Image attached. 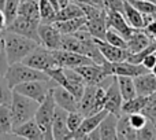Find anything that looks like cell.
I'll return each mask as SVG.
<instances>
[{"instance_id": "obj_1", "label": "cell", "mask_w": 156, "mask_h": 140, "mask_svg": "<svg viewBox=\"0 0 156 140\" xmlns=\"http://www.w3.org/2000/svg\"><path fill=\"white\" fill-rule=\"evenodd\" d=\"M4 43H5V52H7L8 63H16L22 62L27 54L33 51L40 44L37 41L32 40L29 37L21 36L18 33L4 30Z\"/></svg>"}, {"instance_id": "obj_2", "label": "cell", "mask_w": 156, "mask_h": 140, "mask_svg": "<svg viewBox=\"0 0 156 140\" xmlns=\"http://www.w3.org/2000/svg\"><path fill=\"white\" fill-rule=\"evenodd\" d=\"M4 80L7 83L8 88L14 89L18 84L34 81V80H51V77L43 70H37L22 62H16V63H11L8 66L7 72L4 74Z\"/></svg>"}, {"instance_id": "obj_3", "label": "cell", "mask_w": 156, "mask_h": 140, "mask_svg": "<svg viewBox=\"0 0 156 140\" xmlns=\"http://www.w3.org/2000/svg\"><path fill=\"white\" fill-rule=\"evenodd\" d=\"M38 106H40V103L36 102L34 99L27 98L12 89V94H11V111H12L14 128L34 118Z\"/></svg>"}, {"instance_id": "obj_4", "label": "cell", "mask_w": 156, "mask_h": 140, "mask_svg": "<svg viewBox=\"0 0 156 140\" xmlns=\"http://www.w3.org/2000/svg\"><path fill=\"white\" fill-rule=\"evenodd\" d=\"M55 109H56V103H55L51 89L47 94L45 99L40 103L34 116L36 122L38 124L41 132L44 133V139H54L52 138V121H54L55 116Z\"/></svg>"}, {"instance_id": "obj_5", "label": "cell", "mask_w": 156, "mask_h": 140, "mask_svg": "<svg viewBox=\"0 0 156 140\" xmlns=\"http://www.w3.org/2000/svg\"><path fill=\"white\" fill-rule=\"evenodd\" d=\"M22 63L30 66V68H34L37 70H43V72H47V70H49L52 68L59 66L56 58L54 55V51L41 46V44L36 47L30 54H27L22 59Z\"/></svg>"}, {"instance_id": "obj_6", "label": "cell", "mask_w": 156, "mask_h": 140, "mask_svg": "<svg viewBox=\"0 0 156 140\" xmlns=\"http://www.w3.org/2000/svg\"><path fill=\"white\" fill-rule=\"evenodd\" d=\"M56 85L54 80H34V81H27V83H22L14 88V91L19 92V94L25 95L27 98H32L36 102L41 103L45 99L47 94L51 91L54 87Z\"/></svg>"}, {"instance_id": "obj_7", "label": "cell", "mask_w": 156, "mask_h": 140, "mask_svg": "<svg viewBox=\"0 0 156 140\" xmlns=\"http://www.w3.org/2000/svg\"><path fill=\"white\" fill-rule=\"evenodd\" d=\"M101 66L107 76H129V77L134 78L137 76H141L144 73L149 72L141 63L136 65V63H130L127 61H121V62H108V61H104V63Z\"/></svg>"}, {"instance_id": "obj_8", "label": "cell", "mask_w": 156, "mask_h": 140, "mask_svg": "<svg viewBox=\"0 0 156 140\" xmlns=\"http://www.w3.org/2000/svg\"><path fill=\"white\" fill-rule=\"evenodd\" d=\"M38 25H40V21H33V19H29V18H25V17H22V15H18L7 28H5V30L18 33V35L25 36V37H29V39H32V40L37 41V43L40 44Z\"/></svg>"}, {"instance_id": "obj_9", "label": "cell", "mask_w": 156, "mask_h": 140, "mask_svg": "<svg viewBox=\"0 0 156 140\" xmlns=\"http://www.w3.org/2000/svg\"><path fill=\"white\" fill-rule=\"evenodd\" d=\"M54 55L58 61V65L60 68H70L76 69L78 66L82 65H90V63H96L92 58L86 57V55L78 54L73 51H66V50H52Z\"/></svg>"}, {"instance_id": "obj_10", "label": "cell", "mask_w": 156, "mask_h": 140, "mask_svg": "<svg viewBox=\"0 0 156 140\" xmlns=\"http://www.w3.org/2000/svg\"><path fill=\"white\" fill-rule=\"evenodd\" d=\"M122 105H123V98L119 91L118 80L116 76H114L112 81L110 83V85L105 88V106L104 109L108 113H112L115 116H121L122 114Z\"/></svg>"}, {"instance_id": "obj_11", "label": "cell", "mask_w": 156, "mask_h": 140, "mask_svg": "<svg viewBox=\"0 0 156 140\" xmlns=\"http://www.w3.org/2000/svg\"><path fill=\"white\" fill-rule=\"evenodd\" d=\"M38 37L40 44L49 50H59L60 40H62V33L55 28L54 24H44L40 22L38 25Z\"/></svg>"}, {"instance_id": "obj_12", "label": "cell", "mask_w": 156, "mask_h": 140, "mask_svg": "<svg viewBox=\"0 0 156 140\" xmlns=\"http://www.w3.org/2000/svg\"><path fill=\"white\" fill-rule=\"evenodd\" d=\"M76 72L80 73V76L83 78L85 84H88V85H100L108 77L103 66L97 65V63L78 66V68H76Z\"/></svg>"}, {"instance_id": "obj_13", "label": "cell", "mask_w": 156, "mask_h": 140, "mask_svg": "<svg viewBox=\"0 0 156 140\" xmlns=\"http://www.w3.org/2000/svg\"><path fill=\"white\" fill-rule=\"evenodd\" d=\"M52 95H54V99L56 106L65 109L67 111H76L80 110V102L77 100V98L69 91L67 88L62 85H55L52 88Z\"/></svg>"}, {"instance_id": "obj_14", "label": "cell", "mask_w": 156, "mask_h": 140, "mask_svg": "<svg viewBox=\"0 0 156 140\" xmlns=\"http://www.w3.org/2000/svg\"><path fill=\"white\" fill-rule=\"evenodd\" d=\"M94 40H96L97 48H99L100 54L108 62H121V61H126L127 57H129V51L126 48L112 46L108 41L100 40V39H94Z\"/></svg>"}, {"instance_id": "obj_15", "label": "cell", "mask_w": 156, "mask_h": 140, "mask_svg": "<svg viewBox=\"0 0 156 140\" xmlns=\"http://www.w3.org/2000/svg\"><path fill=\"white\" fill-rule=\"evenodd\" d=\"M107 25L110 29H114L122 35L125 39H130V36L136 32L137 29L132 28L126 18L123 17L122 13H116V11H107Z\"/></svg>"}, {"instance_id": "obj_16", "label": "cell", "mask_w": 156, "mask_h": 140, "mask_svg": "<svg viewBox=\"0 0 156 140\" xmlns=\"http://www.w3.org/2000/svg\"><path fill=\"white\" fill-rule=\"evenodd\" d=\"M67 110L56 106L54 121H52V138L54 139H67L70 133L67 128Z\"/></svg>"}, {"instance_id": "obj_17", "label": "cell", "mask_w": 156, "mask_h": 140, "mask_svg": "<svg viewBox=\"0 0 156 140\" xmlns=\"http://www.w3.org/2000/svg\"><path fill=\"white\" fill-rule=\"evenodd\" d=\"M12 133H15L19 139H29V140H41L44 139V133L41 132L38 124L36 122L34 118L29 120V121L23 122V124L18 125V127L12 128Z\"/></svg>"}, {"instance_id": "obj_18", "label": "cell", "mask_w": 156, "mask_h": 140, "mask_svg": "<svg viewBox=\"0 0 156 140\" xmlns=\"http://www.w3.org/2000/svg\"><path fill=\"white\" fill-rule=\"evenodd\" d=\"M85 28L88 29V32L93 36L94 39H100V40H104L105 33L108 30V25H107V10L103 14H100L99 17H94V18L86 19Z\"/></svg>"}, {"instance_id": "obj_19", "label": "cell", "mask_w": 156, "mask_h": 140, "mask_svg": "<svg viewBox=\"0 0 156 140\" xmlns=\"http://www.w3.org/2000/svg\"><path fill=\"white\" fill-rule=\"evenodd\" d=\"M154 41L155 40L151 36L147 35L144 29H137L130 36V39H127V51L130 54H134V52H138L141 50L147 48L148 46H151Z\"/></svg>"}, {"instance_id": "obj_20", "label": "cell", "mask_w": 156, "mask_h": 140, "mask_svg": "<svg viewBox=\"0 0 156 140\" xmlns=\"http://www.w3.org/2000/svg\"><path fill=\"white\" fill-rule=\"evenodd\" d=\"M116 124H118V116L112 113H107V116L101 120L99 124V133L100 139L103 140H116Z\"/></svg>"}, {"instance_id": "obj_21", "label": "cell", "mask_w": 156, "mask_h": 140, "mask_svg": "<svg viewBox=\"0 0 156 140\" xmlns=\"http://www.w3.org/2000/svg\"><path fill=\"white\" fill-rule=\"evenodd\" d=\"M134 84L137 95L149 96L151 94L156 92V77L151 73V70L148 73H144V74L134 77Z\"/></svg>"}, {"instance_id": "obj_22", "label": "cell", "mask_w": 156, "mask_h": 140, "mask_svg": "<svg viewBox=\"0 0 156 140\" xmlns=\"http://www.w3.org/2000/svg\"><path fill=\"white\" fill-rule=\"evenodd\" d=\"M116 135L118 139L123 140H134L137 139V129L132 127L129 121V114L122 113L118 117V124H116Z\"/></svg>"}, {"instance_id": "obj_23", "label": "cell", "mask_w": 156, "mask_h": 140, "mask_svg": "<svg viewBox=\"0 0 156 140\" xmlns=\"http://www.w3.org/2000/svg\"><path fill=\"white\" fill-rule=\"evenodd\" d=\"M123 17L129 25L134 29H144L145 28V21H144V14L140 13L134 6H132L127 0H125V8H123Z\"/></svg>"}, {"instance_id": "obj_24", "label": "cell", "mask_w": 156, "mask_h": 140, "mask_svg": "<svg viewBox=\"0 0 156 140\" xmlns=\"http://www.w3.org/2000/svg\"><path fill=\"white\" fill-rule=\"evenodd\" d=\"M86 17H80V18H71L65 19V21H55L54 25L62 35H73L78 29L85 26Z\"/></svg>"}, {"instance_id": "obj_25", "label": "cell", "mask_w": 156, "mask_h": 140, "mask_svg": "<svg viewBox=\"0 0 156 140\" xmlns=\"http://www.w3.org/2000/svg\"><path fill=\"white\" fill-rule=\"evenodd\" d=\"M97 85H85L83 94L80 99V111L83 116H90L92 110H93V103H94V94H96Z\"/></svg>"}, {"instance_id": "obj_26", "label": "cell", "mask_w": 156, "mask_h": 140, "mask_svg": "<svg viewBox=\"0 0 156 140\" xmlns=\"http://www.w3.org/2000/svg\"><path fill=\"white\" fill-rule=\"evenodd\" d=\"M80 17H85L81 4L80 3H76V2H69L66 6L59 8V11H58V14H56V21L80 18Z\"/></svg>"}, {"instance_id": "obj_27", "label": "cell", "mask_w": 156, "mask_h": 140, "mask_svg": "<svg viewBox=\"0 0 156 140\" xmlns=\"http://www.w3.org/2000/svg\"><path fill=\"white\" fill-rule=\"evenodd\" d=\"M116 80H118L119 91H121V95L123 98V102L132 99V98H134L137 95L134 78L133 77H129V76H116Z\"/></svg>"}, {"instance_id": "obj_28", "label": "cell", "mask_w": 156, "mask_h": 140, "mask_svg": "<svg viewBox=\"0 0 156 140\" xmlns=\"http://www.w3.org/2000/svg\"><path fill=\"white\" fill-rule=\"evenodd\" d=\"M12 128L11 103H0V133H11Z\"/></svg>"}, {"instance_id": "obj_29", "label": "cell", "mask_w": 156, "mask_h": 140, "mask_svg": "<svg viewBox=\"0 0 156 140\" xmlns=\"http://www.w3.org/2000/svg\"><path fill=\"white\" fill-rule=\"evenodd\" d=\"M18 15L25 18L40 21V10H38V0H29V2H21L18 8Z\"/></svg>"}, {"instance_id": "obj_30", "label": "cell", "mask_w": 156, "mask_h": 140, "mask_svg": "<svg viewBox=\"0 0 156 140\" xmlns=\"http://www.w3.org/2000/svg\"><path fill=\"white\" fill-rule=\"evenodd\" d=\"M38 10H40V22L54 24L56 21L58 10L49 0H38Z\"/></svg>"}, {"instance_id": "obj_31", "label": "cell", "mask_w": 156, "mask_h": 140, "mask_svg": "<svg viewBox=\"0 0 156 140\" xmlns=\"http://www.w3.org/2000/svg\"><path fill=\"white\" fill-rule=\"evenodd\" d=\"M148 96H143V95H136L134 98L129 100H125L122 105V113L125 114H132V113H141L147 103Z\"/></svg>"}, {"instance_id": "obj_32", "label": "cell", "mask_w": 156, "mask_h": 140, "mask_svg": "<svg viewBox=\"0 0 156 140\" xmlns=\"http://www.w3.org/2000/svg\"><path fill=\"white\" fill-rule=\"evenodd\" d=\"M21 0H5L4 7H3V13L5 15V21H7V26L18 17V8Z\"/></svg>"}, {"instance_id": "obj_33", "label": "cell", "mask_w": 156, "mask_h": 140, "mask_svg": "<svg viewBox=\"0 0 156 140\" xmlns=\"http://www.w3.org/2000/svg\"><path fill=\"white\" fill-rule=\"evenodd\" d=\"M137 139H140V140L156 139V122L152 121V120H147L144 127L137 129Z\"/></svg>"}, {"instance_id": "obj_34", "label": "cell", "mask_w": 156, "mask_h": 140, "mask_svg": "<svg viewBox=\"0 0 156 140\" xmlns=\"http://www.w3.org/2000/svg\"><path fill=\"white\" fill-rule=\"evenodd\" d=\"M104 40L108 41L110 44H112V46H116V47H121V48H126L127 50V40L114 29H110V28H108L107 33H105Z\"/></svg>"}, {"instance_id": "obj_35", "label": "cell", "mask_w": 156, "mask_h": 140, "mask_svg": "<svg viewBox=\"0 0 156 140\" xmlns=\"http://www.w3.org/2000/svg\"><path fill=\"white\" fill-rule=\"evenodd\" d=\"M127 2L143 14H147V15H155L156 14V6L148 0H127Z\"/></svg>"}, {"instance_id": "obj_36", "label": "cell", "mask_w": 156, "mask_h": 140, "mask_svg": "<svg viewBox=\"0 0 156 140\" xmlns=\"http://www.w3.org/2000/svg\"><path fill=\"white\" fill-rule=\"evenodd\" d=\"M8 59H7V52H5V43H4V30H0V77H4L5 72H7Z\"/></svg>"}, {"instance_id": "obj_37", "label": "cell", "mask_w": 156, "mask_h": 140, "mask_svg": "<svg viewBox=\"0 0 156 140\" xmlns=\"http://www.w3.org/2000/svg\"><path fill=\"white\" fill-rule=\"evenodd\" d=\"M141 113H143L148 120H152V121L156 122V92H154V94H151L148 96L147 103H145V106H144Z\"/></svg>"}, {"instance_id": "obj_38", "label": "cell", "mask_w": 156, "mask_h": 140, "mask_svg": "<svg viewBox=\"0 0 156 140\" xmlns=\"http://www.w3.org/2000/svg\"><path fill=\"white\" fill-rule=\"evenodd\" d=\"M83 118H85V116H83L80 110L69 111V114H67V128H69V131H70V132H74L76 129H78V128L81 127V124H82Z\"/></svg>"}, {"instance_id": "obj_39", "label": "cell", "mask_w": 156, "mask_h": 140, "mask_svg": "<svg viewBox=\"0 0 156 140\" xmlns=\"http://www.w3.org/2000/svg\"><path fill=\"white\" fill-rule=\"evenodd\" d=\"M103 4L107 11H116L123 14L125 0H103Z\"/></svg>"}, {"instance_id": "obj_40", "label": "cell", "mask_w": 156, "mask_h": 140, "mask_svg": "<svg viewBox=\"0 0 156 140\" xmlns=\"http://www.w3.org/2000/svg\"><path fill=\"white\" fill-rule=\"evenodd\" d=\"M147 117L144 116L143 113H132L129 114V121L130 124H132V127L134 128V129H140V128L144 127V124L147 122Z\"/></svg>"}, {"instance_id": "obj_41", "label": "cell", "mask_w": 156, "mask_h": 140, "mask_svg": "<svg viewBox=\"0 0 156 140\" xmlns=\"http://www.w3.org/2000/svg\"><path fill=\"white\" fill-rule=\"evenodd\" d=\"M155 63H156V51H154V52H151V54L147 55V57L143 59L141 65H143L145 69L151 70L155 66Z\"/></svg>"}, {"instance_id": "obj_42", "label": "cell", "mask_w": 156, "mask_h": 140, "mask_svg": "<svg viewBox=\"0 0 156 140\" xmlns=\"http://www.w3.org/2000/svg\"><path fill=\"white\" fill-rule=\"evenodd\" d=\"M144 30L147 32V35L151 36L154 40H156V18L154 21H151L148 25H147L145 28H144Z\"/></svg>"}, {"instance_id": "obj_43", "label": "cell", "mask_w": 156, "mask_h": 140, "mask_svg": "<svg viewBox=\"0 0 156 140\" xmlns=\"http://www.w3.org/2000/svg\"><path fill=\"white\" fill-rule=\"evenodd\" d=\"M7 28V21H5V15L3 10H0V30H5Z\"/></svg>"}, {"instance_id": "obj_44", "label": "cell", "mask_w": 156, "mask_h": 140, "mask_svg": "<svg viewBox=\"0 0 156 140\" xmlns=\"http://www.w3.org/2000/svg\"><path fill=\"white\" fill-rule=\"evenodd\" d=\"M151 73H152V74H154L155 77H156V63H155V66H154V68L151 69Z\"/></svg>"}, {"instance_id": "obj_45", "label": "cell", "mask_w": 156, "mask_h": 140, "mask_svg": "<svg viewBox=\"0 0 156 140\" xmlns=\"http://www.w3.org/2000/svg\"><path fill=\"white\" fill-rule=\"evenodd\" d=\"M4 3H5V0H0V10H3V7H4Z\"/></svg>"}, {"instance_id": "obj_46", "label": "cell", "mask_w": 156, "mask_h": 140, "mask_svg": "<svg viewBox=\"0 0 156 140\" xmlns=\"http://www.w3.org/2000/svg\"><path fill=\"white\" fill-rule=\"evenodd\" d=\"M148 2H151V3H154V4L156 6V0H148Z\"/></svg>"}, {"instance_id": "obj_47", "label": "cell", "mask_w": 156, "mask_h": 140, "mask_svg": "<svg viewBox=\"0 0 156 140\" xmlns=\"http://www.w3.org/2000/svg\"><path fill=\"white\" fill-rule=\"evenodd\" d=\"M21 2H29V0H21Z\"/></svg>"}]
</instances>
